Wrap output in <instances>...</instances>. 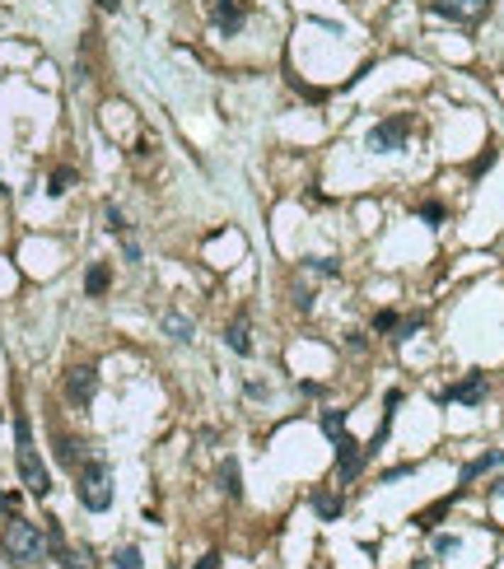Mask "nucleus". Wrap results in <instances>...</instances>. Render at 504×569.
<instances>
[{
	"label": "nucleus",
	"instance_id": "nucleus-1",
	"mask_svg": "<svg viewBox=\"0 0 504 569\" xmlns=\"http://www.w3.org/2000/svg\"><path fill=\"white\" fill-rule=\"evenodd\" d=\"M14 467H19V480L28 485V495H38V500L52 495V471H47V462L38 458L28 415H14Z\"/></svg>",
	"mask_w": 504,
	"mask_h": 569
},
{
	"label": "nucleus",
	"instance_id": "nucleus-2",
	"mask_svg": "<svg viewBox=\"0 0 504 569\" xmlns=\"http://www.w3.org/2000/svg\"><path fill=\"white\" fill-rule=\"evenodd\" d=\"M0 546H5V560H10V565H38V560L47 556V532L33 523V518H19V514H14L10 523H5Z\"/></svg>",
	"mask_w": 504,
	"mask_h": 569
},
{
	"label": "nucleus",
	"instance_id": "nucleus-3",
	"mask_svg": "<svg viewBox=\"0 0 504 569\" xmlns=\"http://www.w3.org/2000/svg\"><path fill=\"white\" fill-rule=\"evenodd\" d=\"M75 495H79V504H84L89 514L112 509V471H108V462H99V458L79 462L75 467Z\"/></svg>",
	"mask_w": 504,
	"mask_h": 569
},
{
	"label": "nucleus",
	"instance_id": "nucleus-4",
	"mask_svg": "<svg viewBox=\"0 0 504 569\" xmlns=\"http://www.w3.org/2000/svg\"><path fill=\"white\" fill-rule=\"evenodd\" d=\"M94 392H99V368L94 364H79V368L66 373V402L70 406H89Z\"/></svg>",
	"mask_w": 504,
	"mask_h": 569
},
{
	"label": "nucleus",
	"instance_id": "nucleus-5",
	"mask_svg": "<svg viewBox=\"0 0 504 569\" xmlns=\"http://www.w3.org/2000/svg\"><path fill=\"white\" fill-rule=\"evenodd\" d=\"M402 140H406V122H397V117L379 122L369 135H364V145H369L374 154H392V150H402Z\"/></svg>",
	"mask_w": 504,
	"mask_h": 569
},
{
	"label": "nucleus",
	"instance_id": "nucleus-6",
	"mask_svg": "<svg viewBox=\"0 0 504 569\" xmlns=\"http://www.w3.org/2000/svg\"><path fill=\"white\" fill-rule=\"evenodd\" d=\"M364 462H369V448H359L355 439H336V471H341V480H355L359 471H364Z\"/></svg>",
	"mask_w": 504,
	"mask_h": 569
},
{
	"label": "nucleus",
	"instance_id": "nucleus-7",
	"mask_svg": "<svg viewBox=\"0 0 504 569\" xmlns=\"http://www.w3.org/2000/svg\"><path fill=\"white\" fill-rule=\"evenodd\" d=\"M435 14L458 19V23H476L491 14V0H435Z\"/></svg>",
	"mask_w": 504,
	"mask_h": 569
},
{
	"label": "nucleus",
	"instance_id": "nucleus-8",
	"mask_svg": "<svg viewBox=\"0 0 504 569\" xmlns=\"http://www.w3.org/2000/svg\"><path fill=\"white\" fill-rule=\"evenodd\" d=\"M486 392H491L486 373H471V378L453 383V388H448L444 397H439V402H462V406H476V402H486Z\"/></svg>",
	"mask_w": 504,
	"mask_h": 569
},
{
	"label": "nucleus",
	"instance_id": "nucleus-9",
	"mask_svg": "<svg viewBox=\"0 0 504 569\" xmlns=\"http://www.w3.org/2000/svg\"><path fill=\"white\" fill-rule=\"evenodd\" d=\"M211 19H215L220 33H238L243 19H247V5L243 0H211Z\"/></svg>",
	"mask_w": 504,
	"mask_h": 569
},
{
	"label": "nucleus",
	"instance_id": "nucleus-10",
	"mask_svg": "<svg viewBox=\"0 0 504 569\" xmlns=\"http://www.w3.org/2000/svg\"><path fill=\"white\" fill-rule=\"evenodd\" d=\"M108 285H112L108 261H94V266L84 271V294H89V299H99V294H108Z\"/></svg>",
	"mask_w": 504,
	"mask_h": 569
},
{
	"label": "nucleus",
	"instance_id": "nucleus-11",
	"mask_svg": "<svg viewBox=\"0 0 504 569\" xmlns=\"http://www.w3.org/2000/svg\"><path fill=\"white\" fill-rule=\"evenodd\" d=\"M495 467H504V453H500V448H495V453H481L476 462H467V467H462V485H471L476 476H486V471H495Z\"/></svg>",
	"mask_w": 504,
	"mask_h": 569
},
{
	"label": "nucleus",
	"instance_id": "nucleus-12",
	"mask_svg": "<svg viewBox=\"0 0 504 569\" xmlns=\"http://www.w3.org/2000/svg\"><path fill=\"white\" fill-rule=\"evenodd\" d=\"M224 346L234 350V355H252V332H247V322H229V327H224Z\"/></svg>",
	"mask_w": 504,
	"mask_h": 569
},
{
	"label": "nucleus",
	"instance_id": "nucleus-13",
	"mask_svg": "<svg viewBox=\"0 0 504 569\" xmlns=\"http://www.w3.org/2000/svg\"><path fill=\"white\" fill-rule=\"evenodd\" d=\"M220 490L229 495V500H243V485H238V458L220 462Z\"/></svg>",
	"mask_w": 504,
	"mask_h": 569
},
{
	"label": "nucleus",
	"instance_id": "nucleus-14",
	"mask_svg": "<svg viewBox=\"0 0 504 569\" xmlns=\"http://www.w3.org/2000/svg\"><path fill=\"white\" fill-rule=\"evenodd\" d=\"M313 514L323 518V523H336V518H341V500H336L332 490H313Z\"/></svg>",
	"mask_w": 504,
	"mask_h": 569
},
{
	"label": "nucleus",
	"instance_id": "nucleus-15",
	"mask_svg": "<svg viewBox=\"0 0 504 569\" xmlns=\"http://www.w3.org/2000/svg\"><path fill=\"white\" fill-rule=\"evenodd\" d=\"M164 332L173 336V341H182V346H187L191 336H196V327H191V317H182V312H164Z\"/></svg>",
	"mask_w": 504,
	"mask_h": 569
},
{
	"label": "nucleus",
	"instance_id": "nucleus-16",
	"mask_svg": "<svg viewBox=\"0 0 504 569\" xmlns=\"http://www.w3.org/2000/svg\"><path fill=\"white\" fill-rule=\"evenodd\" d=\"M56 462L75 471L79 462H84V458H79V439H70V434H56Z\"/></svg>",
	"mask_w": 504,
	"mask_h": 569
},
{
	"label": "nucleus",
	"instance_id": "nucleus-17",
	"mask_svg": "<svg viewBox=\"0 0 504 569\" xmlns=\"http://www.w3.org/2000/svg\"><path fill=\"white\" fill-rule=\"evenodd\" d=\"M323 434L332 439V444L346 434V411H323Z\"/></svg>",
	"mask_w": 504,
	"mask_h": 569
},
{
	"label": "nucleus",
	"instance_id": "nucleus-18",
	"mask_svg": "<svg viewBox=\"0 0 504 569\" xmlns=\"http://www.w3.org/2000/svg\"><path fill=\"white\" fill-rule=\"evenodd\" d=\"M70 182H75V168H56L52 178H47V196H61V191H70Z\"/></svg>",
	"mask_w": 504,
	"mask_h": 569
},
{
	"label": "nucleus",
	"instance_id": "nucleus-19",
	"mask_svg": "<svg viewBox=\"0 0 504 569\" xmlns=\"http://www.w3.org/2000/svg\"><path fill=\"white\" fill-rule=\"evenodd\" d=\"M103 220H108V234H117V238L126 234V215H122V205H117V201L103 205Z\"/></svg>",
	"mask_w": 504,
	"mask_h": 569
},
{
	"label": "nucleus",
	"instance_id": "nucleus-20",
	"mask_svg": "<svg viewBox=\"0 0 504 569\" xmlns=\"http://www.w3.org/2000/svg\"><path fill=\"white\" fill-rule=\"evenodd\" d=\"M453 500H458V495H453ZM453 500H444V504H435V509H425V514H415V527H425V532H430V527H435V523H439V518H444V514H448V504H453Z\"/></svg>",
	"mask_w": 504,
	"mask_h": 569
},
{
	"label": "nucleus",
	"instance_id": "nucleus-21",
	"mask_svg": "<svg viewBox=\"0 0 504 569\" xmlns=\"http://www.w3.org/2000/svg\"><path fill=\"white\" fill-rule=\"evenodd\" d=\"M303 271H308V276H336V261L332 257H308V261H303Z\"/></svg>",
	"mask_w": 504,
	"mask_h": 569
},
{
	"label": "nucleus",
	"instance_id": "nucleus-22",
	"mask_svg": "<svg viewBox=\"0 0 504 569\" xmlns=\"http://www.w3.org/2000/svg\"><path fill=\"white\" fill-rule=\"evenodd\" d=\"M420 327H425V312H411V317H402V322L392 327V332H397V341H406V336L420 332Z\"/></svg>",
	"mask_w": 504,
	"mask_h": 569
},
{
	"label": "nucleus",
	"instance_id": "nucleus-23",
	"mask_svg": "<svg viewBox=\"0 0 504 569\" xmlns=\"http://www.w3.org/2000/svg\"><path fill=\"white\" fill-rule=\"evenodd\" d=\"M117 569H140V546H122V551H117Z\"/></svg>",
	"mask_w": 504,
	"mask_h": 569
},
{
	"label": "nucleus",
	"instance_id": "nucleus-24",
	"mask_svg": "<svg viewBox=\"0 0 504 569\" xmlns=\"http://www.w3.org/2000/svg\"><path fill=\"white\" fill-rule=\"evenodd\" d=\"M458 546H462V541H458L453 532H439V536H435V556H453Z\"/></svg>",
	"mask_w": 504,
	"mask_h": 569
},
{
	"label": "nucleus",
	"instance_id": "nucleus-25",
	"mask_svg": "<svg viewBox=\"0 0 504 569\" xmlns=\"http://www.w3.org/2000/svg\"><path fill=\"white\" fill-rule=\"evenodd\" d=\"M374 327H379V332H392V327H397V312H392V308H383L379 317H374Z\"/></svg>",
	"mask_w": 504,
	"mask_h": 569
},
{
	"label": "nucleus",
	"instance_id": "nucleus-26",
	"mask_svg": "<svg viewBox=\"0 0 504 569\" xmlns=\"http://www.w3.org/2000/svg\"><path fill=\"white\" fill-rule=\"evenodd\" d=\"M420 220H425V224H444V205H420Z\"/></svg>",
	"mask_w": 504,
	"mask_h": 569
},
{
	"label": "nucleus",
	"instance_id": "nucleus-27",
	"mask_svg": "<svg viewBox=\"0 0 504 569\" xmlns=\"http://www.w3.org/2000/svg\"><path fill=\"white\" fill-rule=\"evenodd\" d=\"M122 252H126V261H131V266L140 261V243H135V238H126V234H122Z\"/></svg>",
	"mask_w": 504,
	"mask_h": 569
},
{
	"label": "nucleus",
	"instance_id": "nucleus-28",
	"mask_svg": "<svg viewBox=\"0 0 504 569\" xmlns=\"http://www.w3.org/2000/svg\"><path fill=\"white\" fill-rule=\"evenodd\" d=\"M56 565H61V569H84V565H79V556H70V551H61V556H56Z\"/></svg>",
	"mask_w": 504,
	"mask_h": 569
},
{
	"label": "nucleus",
	"instance_id": "nucleus-29",
	"mask_svg": "<svg viewBox=\"0 0 504 569\" xmlns=\"http://www.w3.org/2000/svg\"><path fill=\"white\" fill-rule=\"evenodd\" d=\"M486 490H491V495H495V500H500V495H504V476H495V480H491V485H486Z\"/></svg>",
	"mask_w": 504,
	"mask_h": 569
},
{
	"label": "nucleus",
	"instance_id": "nucleus-30",
	"mask_svg": "<svg viewBox=\"0 0 504 569\" xmlns=\"http://www.w3.org/2000/svg\"><path fill=\"white\" fill-rule=\"evenodd\" d=\"M196 569H220V556H201V565Z\"/></svg>",
	"mask_w": 504,
	"mask_h": 569
},
{
	"label": "nucleus",
	"instance_id": "nucleus-31",
	"mask_svg": "<svg viewBox=\"0 0 504 569\" xmlns=\"http://www.w3.org/2000/svg\"><path fill=\"white\" fill-rule=\"evenodd\" d=\"M99 5H103L108 14H117V10H122V0H99Z\"/></svg>",
	"mask_w": 504,
	"mask_h": 569
},
{
	"label": "nucleus",
	"instance_id": "nucleus-32",
	"mask_svg": "<svg viewBox=\"0 0 504 569\" xmlns=\"http://www.w3.org/2000/svg\"><path fill=\"white\" fill-rule=\"evenodd\" d=\"M0 424H5V411H0Z\"/></svg>",
	"mask_w": 504,
	"mask_h": 569
}]
</instances>
